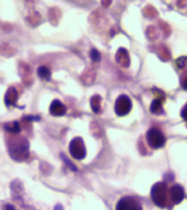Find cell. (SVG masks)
Returning a JSON list of instances; mask_svg holds the SVG:
<instances>
[{"label":"cell","instance_id":"cell-1","mask_svg":"<svg viewBox=\"0 0 187 210\" xmlns=\"http://www.w3.org/2000/svg\"><path fill=\"white\" fill-rule=\"evenodd\" d=\"M150 196L153 202L158 205V207H166L167 204V185L165 183H155L150 190Z\"/></svg>","mask_w":187,"mask_h":210},{"label":"cell","instance_id":"cell-2","mask_svg":"<svg viewBox=\"0 0 187 210\" xmlns=\"http://www.w3.org/2000/svg\"><path fill=\"white\" fill-rule=\"evenodd\" d=\"M146 138H147L148 145H149L152 149H154V150L164 147V146H165V142H166L165 135H164L162 132L160 130H158V128H150V130L147 132Z\"/></svg>","mask_w":187,"mask_h":210},{"label":"cell","instance_id":"cell-3","mask_svg":"<svg viewBox=\"0 0 187 210\" xmlns=\"http://www.w3.org/2000/svg\"><path fill=\"white\" fill-rule=\"evenodd\" d=\"M70 154L75 158V159H83L87 154V150H85V145L82 138H75L71 140L69 145Z\"/></svg>","mask_w":187,"mask_h":210},{"label":"cell","instance_id":"cell-4","mask_svg":"<svg viewBox=\"0 0 187 210\" xmlns=\"http://www.w3.org/2000/svg\"><path fill=\"white\" fill-rule=\"evenodd\" d=\"M133 103L127 95H120L115 102V113L118 116H124L131 110Z\"/></svg>","mask_w":187,"mask_h":210},{"label":"cell","instance_id":"cell-5","mask_svg":"<svg viewBox=\"0 0 187 210\" xmlns=\"http://www.w3.org/2000/svg\"><path fill=\"white\" fill-rule=\"evenodd\" d=\"M11 157L14 158L16 160H23L27 157L29 153V144L26 140H24V142H17L16 146H11L10 149Z\"/></svg>","mask_w":187,"mask_h":210},{"label":"cell","instance_id":"cell-6","mask_svg":"<svg viewBox=\"0 0 187 210\" xmlns=\"http://www.w3.org/2000/svg\"><path fill=\"white\" fill-rule=\"evenodd\" d=\"M116 210H142L140 202L133 197H123L117 202Z\"/></svg>","mask_w":187,"mask_h":210},{"label":"cell","instance_id":"cell-7","mask_svg":"<svg viewBox=\"0 0 187 210\" xmlns=\"http://www.w3.org/2000/svg\"><path fill=\"white\" fill-rule=\"evenodd\" d=\"M169 195H171V200L174 204H179L181 201L185 198V191L182 189L181 185H173L169 190Z\"/></svg>","mask_w":187,"mask_h":210},{"label":"cell","instance_id":"cell-8","mask_svg":"<svg viewBox=\"0 0 187 210\" xmlns=\"http://www.w3.org/2000/svg\"><path fill=\"white\" fill-rule=\"evenodd\" d=\"M50 113L53 116H62L67 113V107L59 100H53L50 106Z\"/></svg>","mask_w":187,"mask_h":210},{"label":"cell","instance_id":"cell-9","mask_svg":"<svg viewBox=\"0 0 187 210\" xmlns=\"http://www.w3.org/2000/svg\"><path fill=\"white\" fill-rule=\"evenodd\" d=\"M17 99H18V93L16 91L14 88H10L5 95V103L7 106H14L17 102Z\"/></svg>","mask_w":187,"mask_h":210},{"label":"cell","instance_id":"cell-10","mask_svg":"<svg viewBox=\"0 0 187 210\" xmlns=\"http://www.w3.org/2000/svg\"><path fill=\"white\" fill-rule=\"evenodd\" d=\"M116 58H117V62L121 63L122 65L127 67L129 64V56H128V52L124 50V49H120L116 55Z\"/></svg>","mask_w":187,"mask_h":210},{"label":"cell","instance_id":"cell-11","mask_svg":"<svg viewBox=\"0 0 187 210\" xmlns=\"http://www.w3.org/2000/svg\"><path fill=\"white\" fill-rule=\"evenodd\" d=\"M150 112L153 114H161L164 109H162V99H155L150 105Z\"/></svg>","mask_w":187,"mask_h":210},{"label":"cell","instance_id":"cell-12","mask_svg":"<svg viewBox=\"0 0 187 210\" xmlns=\"http://www.w3.org/2000/svg\"><path fill=\"white\" fill-rule=\"evenodd\" d=\"M90 105H91V108L95 113H99V108H101V96H99V95L92 96L91 101H90Z\"/></svg>","mask_w":187,"mask_h":210},{"label":"cell","instance_id":"cell-13","mask_svg":"<svg viewBox=\"0 0 187 210\" xmlns=\"http://www.w3.org/2000/svg\"><path fill=\"white\" fill-rule=\"evenodd\" d=\"M5 128H6V131L11 132V133H19L20 132V126L17 121H13L11 123H6Z\"/></svg>","mask_w":187,"mask_h":210},{"label":"cell","instance_id":"cell-14","mask_svg":"<svg viewBox=\"0 0 187 210\" xmlns=\"http://www.w3.org/2000/svg\"><path fill=\"white\" fill-rule=\"evenodd\" d=\"M38 76L43 80H49L50 76H51V72H50L49 68L46 67H40L38 68Z\"/></svg>","mask_w":187,"mask_h":210},{"label":"cell","instance_id":"cell-15","mask_svg":"<svg viewBox=\"0 0 187 210\" xmlns=\"http://www.w3.org/2000/svg\"><path fill=\"white\" fill-rule=\"evenodd\" d=\"M90 57H91V60L95 61V62H99V61L101 60L99 52L97 50H95V49H92V50L90 51Z\"/></svg>","mask_w":187,"mask_h":210},{"label":"cell","instance_id":"cell-16","mask_svg":"<svg viewBox=\"0 0 187 210\" xmlns=\"http://www.w3.org/2000/svg\"><path fill=\"white\" fill-rule=\"evenodd\" d=\"M180 84H181V87H182L184 89L187 90V72H185V74L181 76V79H180Z\"/></svg>","mask_w":187,"mask_h":210},{"label":"cell","instance_id":"cell-17","mask_svg":"<svg viewBox=\"0 0 187 210\" xmlns=\"http://www.w3.org/2000/svg\"><path fill=\"white\" fill-rule=\"evenodd\" d=\"M186 62H187L186 57H180L179 60H177V67H179V68H182V67L186 64Z\"/></svg>","mask_w":187,"mask_h":210},{"label":"cell","instance_id":"cell-18","mask_svg":"<svg viewBox=\"0 0 187 210\" xmlns=\"http://www.w3.org/2000/svg\"><path fill=\"white\" fill-rule=\"evenodd\" d=\"M181 118L185 121H187V103L182 107V109H181Z\"/></svg>","mask_w":187,"mask_h":210},{"label":"cell","instance_id":"cell-19","mask_svg":"<svg viewBox=\"0 0 187 210\" xmlns=\"http://www.w3.org/2000/svg\"><path fill=\"white\" fill-rule=\"evenodd\" d=\"M4 210H16V209H14V207H13V205H11V204H6V205L4 207Z\"/></svg>","mask_w":187,"mask_h":210}]
</instances>
